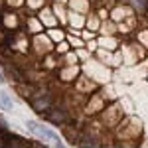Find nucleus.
<instances>
[{
    "instance_id": "obj_4",
    "label": "nucleus",
    "mask_w": 148,
    "mask_h": 148,
    "mask_svg": "<svg viewBox=\"0 0 148 148\" xmlns=\"http://www.w3.org/2000/svg\"><path fill=\"white\" fill-rule=\"evenodd\" d=\"M75 75H77V65L65 63L63 67L59 69V79H63V81H73Z\"/></svg>"
},
{
    "instance_id": "obj_7",
    "label": "nucleus",
    "mask_w": 148,
    "mask_h": 148,
    "mask_svg": "<svg viewBox=\"0 0 148 148\" xmlns=\"http://www.w3.org/2000/svg\"><path fill=\"white\" fill-rule=\"evenodd\" d=\"M63 30H57V28H51V30H47V38H51L53 42H59V40H63Z\"/></svg>"
},
{
    "instance_id": "obj_6",
    "label": "nucleus",
    "mask_w": 148,
    "mask_h": 148,
    "mask_svg": "<svg viewBox=\"0 0 148 148\" xmlns=\"http://www.w3.org/2000/svg\"><path fill=\"white\" fill-rule=\"evenodd\" d=\"M130 6L138 12V14H146L148 12V0H128Z\"/></svg>"
},
{
    "instance_id": "obj_3",
    "label": "nucleus",
    "mask_w": 148,
    "mask_h": 148,
    "mask_svg": "<svg viewBox=\"0 0 148 148\" xmlns=\"http://www.w3.org/2000/svg\"><path fill=\"white\" fill-rule=\"evenodd\" d=\"M47 121H51V123H56V125H65L67 123V111H63V109H57V107H51V109H47L46 113H44Z\"/></svg>"
},
{
    "instance_id": "obj_9",
    "label": "nucleus",
    "mask_w": 148,
    "mask_h": 148,
    "mask_svg": "<svg viewBox=\"0 0 148 148\" xmlns=\"http://www.w3.org/2000/svg\"><path fill=\"white\" fill-rule=\"evenodd\" d=\"M6 81V77H4V73H2V69H0V83H4Z\"/></svg>"
},
{
    "instance_id": "obj_2",
    "label": "nucleus",
    "mask_w": 148,
    "mask_h": 148,
    "mask_svg": "<svg viewBox=\"0 0 148 148\" xmlns=\"http://www.w3.org/2000/svg\"><path fill=\"white\" fill-rule=\"evenodd\" d=\"M116 138L119 140H125V142H134L140 138L142 132V123L134 119V116H125L119 125H116Z\"/></svg>"
},
{
    "instance_id": "obj_1",
    "label": "nucleus",
    "mask_w": 148,
    "mask_h": 148,
    "mask_svg": "<svg viewBox=\"0 0 148 148\" xmlns=\"http://www.w3.org/2000/svg\"><path fill=\"white\" fill-rule=\"evenodd\" d=\"M26 128L34 134L38 140H42L44 144H47V146H63V142H61V136L57 134L56 130H51L49 126H46L44 123H40V121H28L26 123Z\"/></svg>"
},
{
    "instance_id": "obj_5",
    "label": "nucleus",
    "mask_w": 148,
    "mask_h": 148,
    "mask_svg": "<svg viewBox=\"0 0 148 148\" xmlns=\"http://www.w3.org/2000/svg\"><path fill=\"white\" fill-rule=\"evenodd\" d=\"M12 107H14V103H12L10 95L0 91V111H12Z\"/></svg>"
},
{
    "instance_id": "obj_8",
    "label": "nucleus",
    "mask_w": 148,
    "mask_h": 148,
    "mask_svg": "<svg viewBox=\"0 0 148 148\" xmlns=\"http://www.w3.org/2000/svg\"><path fill=\"white\" fill-rule=\"evenodd\" d=\"M67 44H65V42H63V44H61V46H59V44H57V51H61V53H65V51H67Z\"/></svg>"
}]
</instances>
